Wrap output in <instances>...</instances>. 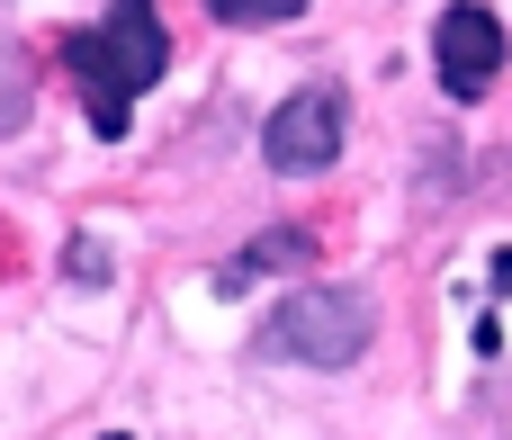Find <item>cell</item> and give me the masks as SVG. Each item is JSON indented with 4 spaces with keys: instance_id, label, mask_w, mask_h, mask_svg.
<instances>
[{
    "instance_id": "cell-6",
    "label": "cell",
    "mask_w": 512,
    "mask_h": 440,
    "mask_svg": "<svg viewBox=\"0 0 512 440\" xmlns=\"http://www.w3.org/2000/svg\"><path fill=\"white\" fill-rule=\"evenodd\" d=\"M207 18H225V27H288V18H306V0H207Z\"/></svg>"
},
{
    "instance_id": "cell-1",
    "label": "cell",
    "mask_w": 512,
    "mask_h": 440,
    "mask_svg": "<svg viewBox=\"0 0 512 440\" xmlns=\"http://www.w3.org/2000/svg\"><path fill=\"white\" fill-rule=\"evenodd\" d=\"M63 72H72V90H81L90 135L117 144L126 117H135V99L171 72V27L153 18V0H108L99 27H72V36H63Z\"/></svg>"
},
{
    "instance_id": "cell-4",
    "label": "cell",
    "mask_w": 512,
    "mask_h": 440,
    "mask_svg": "<svg viewBox=\"0 0 512 440\" xmlns=\"http://www.w3.org/2000/svg\"><path fill=\"white\" fill-rule=\"evenodd\" d=\"M504 18L495 9H477V0H450L441 18H432V72H441V90L450 99H486L495 90V72H504Z\"/></svg>"
},
{
    "instance_id": "cell-3",
    "label": "cell",
    "mask_w": 512,
    "mask_h": 440,
    "mask_svg": "<svg viewBox=\"0 0 512 440\" xmlns=\"http://www.w3.org/2000/svg\"><path fill=\"white\" fill-rule=\"evenodd\" d=\"M261 153H270L279 180H315V171H333V153H342V90H333V81L288 90V99L270 108V126H261Z\"/></svg>"
},
{
    "instance_id": "cell-8",
    "label": "cell",
    "mask_w": 512,
    "mask_h": 440,
    "mask_svg": "<svg viewBox=\"0 0 512 440\" xmlns=\"http://www.w3.org/2000/svg\"><path fill=\"white\" fill-rule=\"evenodd\" d=\"M486 279H495V297H512V252H495V270H486Z\"/></svg>"
},
{
    "instance_id": "cell-7",
    "label": "cell",
    "mask_w": 512,
    "mask_h": 440,
    "mask_svg": "<svg viewBox=\"0 0 512 440\" xmlns=\"http://www.w3.org/2000/svg\"><path fill=\"white\" fill-rule=\"evenodd\" d=\"M63 261H72V270H81V279H108V252H99V243H90V234H81V243H72V252H63Z\"/></svg>"
},
{
    "instance_id": "cell-2",
    "label": "cell",
    "mask_w": 512,
    "mask_h": 440,
    "mask_svg": "<svg viewBox=\"0 0 512 440\" xmlns=\"http://www.w3.org/2000/svg\"><path fill=\"white\" fill-rule=\"evenodd\" d=\"M369 342H378V306H369V288H333V279H315V288H288V297H279V315L252 333V360L351 369Z\"/></svg>"
},
{
    "instance_id": "cell-5",
    "label": "cell",
    "mask_w": 512,
    "mask_h": 440,
    "mask_svg": "<svg viewBox=\"0 0 512 440\" xmlns=\"http://www.w3.org/2000/svg\"><path fill=\"white\" fill-rule=\"evenodd\" d=\"M306 261H315V234H306V225H270V234H252V243L216 270V297H243L261 270H306Z\"/></svg>"
}]
</instances>
